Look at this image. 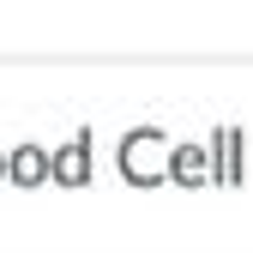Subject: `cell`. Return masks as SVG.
<instances>
[{"mask_svg": "<svg viewBox=\"0 0 253 253\" xmlns=\"http://www.w3.org/2000/svg\"><path fill=\"white\" fill-rule=\"evenodd\" d=\"M175 169V151H169V139L163 133H133L121 145V175L126 181H139V187H157Z\"/></svg>", "mask_w": 253, "mask_h": 253, "instance_id": "obj_1", "label": "cell"}, {"mask_svg": "<svg viewBox=\"0 0 253 253\" xmlns=\"http://www.w3.org/2000/svg\"><path fill=\"white\" fill-rule=\"evenodd\" d=\"M48 169H54V181H67V187H79V181L90 175V157H84V139H79V145H67V151H60V157H54Z\"/></svg>", "mask_w": 253, "mask_h": 253, "instance_id": "obj_2", "label": "cell"}, {"mask_svg": "<svg viewBox=\"0 0 253 253\" xmlns=\"http://www.w3.org/2000/svg\"><path fill=\"white\" fill-rule=\"evenodd\" d=\"M6 175L30 187V181H42V175H48V157H42V151H12V157H6Z\"/></svg>", "mask_w": 253, "mask_h": 253, "instance_id": "obj_3", "label": "cell"}, {"mask_svg": "<svg viewBox=\"0 0 253 253\" xmlns=\"http://www.w3.org/2000/svg\"><path fill=\"white\" fill-rule=\"evenodd\" d=\"M217 169H223V181H235V175H241V139H235V133L217 139Z\"/></svg>", "mask_w": 253, "mask_h": 253, "instance_id": "obj_4", "label": "cell"}, {"mask_svg": "<svg viewBox=\"0 0 253 253\" xmlns=\"http://www.w3.org/2000/svg\"><path fill=\"white\" fill-rule=\"evenodd\" d=\"M175 175H181L187 187H193V181L205 175V157H199V151H175Z\"/></svg>", "mask_w": 253, "mask_h": 253, "instance_id": "obj_5", "label": "cell"}, {"mask_svg": "<svg viewBox=\"0 0 253 253\" xmlns=\"http://www.w3.org/2000/svg\"><path fill=\"white\" fill-rule=\"evenodd\" d=\"M0 175H6V157H0Z\"/></svg>", "mask_w": 253, "mask_h": 253, "instance_id": "obj_6", "label": "cell"}]
</instances>
